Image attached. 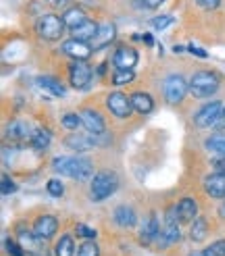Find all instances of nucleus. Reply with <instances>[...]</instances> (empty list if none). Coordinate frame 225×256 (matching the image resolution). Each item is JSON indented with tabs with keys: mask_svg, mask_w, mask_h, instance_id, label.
Instances as JSON below:
<instances>
[{
	"mask_svg": "<svg viewBox=\"0 0 225 256\" xmlns=\"http://www.w3.org/2000/svg\"><path fill=\"white\" fill-rule=\"evenodd\" d=\"M52 169L58 175L78 179V182H92L94 179V164L90 158L84 156H56L52 160Z\"/></svg>",
	"mask_w": 225,
	"mask_h": 256,
	"instance_id": "nucleus-1",
	"label": "nucleus"
},
{
	"mask_svg": "<svg viewBox=\"0 0 225 256\" xmlns=\"http://www.w3.org/2000/svg\"><path fill=\"white\" fill-rule=\"evenodd\" d=\"M119 188V177L112 171H100L90 182V196L94 202H104L108 196H112Z\"/></svg>",
	"mask_w": 225,
	"mask_h": 256,
	"instance_id": "nucleus-2",
	"label": "nucleus"
},
{
	"mask_svg": "<svg viewBox=\"0 0 225 256\" xmlns=\"http://www.w3.org/2000/svg\"><path fill=\"white\" fill-rule=\"evenodd\" d=\"M219 75L212 73V71H198L192 75L190 80V94L198 100H204V98H210L212 94L219 90Z\"/></svg>",
	"mask_w": 225,
	"mask_h": 256,
	"instance_id": "nucleus-3",
	"label": "nucleus"
},
{
	"mask_svg": "<svg viewBox=\"0 0 225 256\" xmlns=\"http://www.w3.org/2000/svg\"><path fill=\"white\" fill-rule=\"evenodd\" d=\"M112 142V138H108L106 134H73L67 138V146L75 152H88V150H94V148H102L106 144Z\"/></svg>",
	"mask_w": 225,
	"mask_h": 256,
	"instance_id": "nucleus-4",
	"label": "nucleus"
},
{
	"mask_svg": "<svg viewBox=\"0 0 225 256\" xmlns=\"http://www.w3.org/2000/svg\"><path fill=\"white\" fill-rule=\"evenodd\" d=\"M180 212H178V206H169L167 212H165V225L160 229V238L156 244H160L162 248L169 246V244H175V242L182 240V232H180Z\"/></svg>",
	"mask_w": 225,
	"mask_h": 256,
	"instance_id": "nucleus-5",
	"label": "nucleus"
},
{
	"mask_svg": "<svg viewBox=\"0 0 225 256\" xmlns=\"http://www.w3.org/2000/svg\"><path fill=\"white\" fill-rule=\"evenodd\" d=\"M65 21L62 17H56V15H42L40 21H38V36L42 40H48V42H54V40H60V36L65 34Z\"/></svg>",
	"mask_w": 225,
	"mask_h": 256,
	"instance_id": "nucleus-6",
	"label": "nucleus"
},
{
	"mask_svg": "<svg viewBox=\"0 0 225 256\" xmlns=\"http://www.w3.org/2000/svg\"><path fill=\"white\" fill-rule=\"evenodd\" d=\"M219 121H223V104L219 100L206 102L194 117V123H196V127H200V130H210V127H215Z\"/></svg>",
	"mask_w": 225,
	"mask_h": 256,
	"instance_id": "nucleus-7",
	"label": "nucleus"
},
{
	"mask_svg": "<svg viewBox=\"0 0 225 256\" xmlns=\"http://www.w3.org/2000/svg\"><path fill=\"white\" fill-rule=\"evenodd\" d=\"M162 92H165L169 104H180L186 94L190 92V82H186L184 75H169L162 84Z\"/></svg>",
	"mask_w": 225,
	"mask_h": 256,
	"instance_id": "nucleus-8",
	"label": "nucleus"
},
{
	"mask_svg": "<svg viewBox=\"0 0 225 256\" xmlns=\"http://www.w3.org/2000/svg\"><path fill=\"white\" fill-rule=\"evenodd\" d=\"M106 106H108V110L115 114V117H119V119H128V117H132V112H134L132 98H128L123 92H112V94H108Z\"/></svg>",
	"mask_w": 225,
	"mask_h": 256,
	"instance_id": "nucleus-9",
	"label": "nucleus"
},
{
	"mask_svg": "<svg viewBox=\"0 0 225 256\" xmlns=\"http://www.w3.org/2000/svg\"><path fill=\"white\" fill-rule=\"evenodd\" d=\"M69 82L75 90H86L92 82V69L84 60H73L69 67Z\"/></svg>",
	"mask_w": 225,
	"mask_h": 256,
	"instance_id": "nucleus-10",
	"label": "nucleus"
},
{
	"mask_svg": "<svg viewBox=\"0 0 225 256\" xmlns=\"http://www.w3.org/2000/svg\"><path fill=\"white\" fill-rule=\"evenodd\" d=\"M160 238V225H158V219L154 212H150L146 219L142 221V227H140V242L144 246H154Z\"/></svg>",
	"mask_w": 225,
	"mask_h": 256,
	"instance_id": "nucleus-11",
	"label": "nucleus"
},
{
	"mask_svg": "<svg viewBox=\"0 0 225 256\" xmlns=\"http://www.w3.org/2000/svg\"><path fill=\"white\" fill-rule=\"evenodd\" d=\"M62 52H65L67 56H71L73 60H88L92 56L94 48H92V44L71 38V40H67L65 44H62Z\"/></svg>",
	"mask_w": 225,
	"mask_h": 256,
	"instance_id": "nucleus-12",
	"label": "nucleus"
},
{
	"mask_svg": "<svg viewBox=\"0 0 225 256\" xmlns=\"http://www.w3.org/2000/svg\"><path fill=\"white\" fill-rule=\"evenodd\" d=\"M112 65L117 71H134V67L138 65V52L134 48H119L115 56H112Z\"/></svg>",
	"mask_w": 225,
	"mask_h": 256,
	"instance_id": "nucleus-13",
	"label": "nucleus"
},
{
	"mask_svg": "<svg viewBox=\"0 0 225 256\" xmlns=\"http://www.w3.org/2000/svg\"><path fill=\"white\" fill-rule=\"evenodd\" d=\"M56 229H58V221L54 219L52 214H44V216H40V219L36 221L34 234L40 238L42 242H46V240H50V238H54Z\"/></svg>",
	"mask_w": 225,
	"mask_h": 256,
	"instance_id": "nucleus-14",
	"label": "nucleus"
},
{
	"mask_svg": "<svg viewBox=\"0 0 225 256\" xmlns=\"http://www.w3.org/2000/svg\"><path fill=\"white\" fill-rule=\"evenodd\" d=\"M32 127L25 123V121H10L4 130V138L10 140V142H23V140H30L32 138Z\"/></svg>",
	"mask_w": 225,
	"mask_h": 256,
	"instance_id": "nucleus-15",
	"label": "nucleus"
},
{
	"mask_svg": "<svg viewBox=\"0 0 225 256\" xmlns=\"http://www.w3.org/2000/svg\"><path fill=\"white\" fill-rule=\"evenodd\" d=\"M82 123L86 127V132H90V134H106L104 119L100 117V112H96L92 108H88V110L82 112Z\"/></svg>",
	"mask_w": 225,
	"mask_h": 256,
	"instance_id": "nucleus-16",
	"label": "nucleus"
},
{
	"mask_svg": "<svg viewBox=\"0 0 225 256\" xmlns=\"http://www.w3.org/2000/svg\"><path fill=\"white\" fill-rule=\"evenodd\" d=\"M204 192L210 198H225V175L223 173H215V175H208L204 179Z\"/></svg>",
	"mask_w": 225,
	"mask_h": 256,
	"instance_id": "nucleus-17",
	"label": "nucleus"
},
{
	"mask_svg": "<svg viewBox=\"0 0 225 256\" xmlns=\"http://www.w3.org/2000/svg\"><path fill=\"white\" fill-rule=\"evenodd\" d=\"M112 219H115V223L123 229H132L136 223H138V214L132 206H128V204H123V206H117L115 212H112Z\"/></svg>",
	"mask_w": 225,
	"mask_h": 256,
	"instance_id": "nucleus-18",
	"label": "nucleus"
},
{
	"mask_svg": "<svg viewBox=\"0 0 225 256\" xmlns=\"http://www.w3.org/2000/svg\"><path fill=\"white\" fill-rule=\"evenodd\" d=\"M115 36H117V28H115L112 23H104V25H100L96 38L92 40V48H94V50H100V48L108 46L112 40H115Z\"/></svg>",
	"mask_w": 225,
	"mask_h": 256,
	"instance_id": "nucleus-19",
	"label": "nucleus"
},
{
	"mask_svg": "<svg viewBox=\"0 0 225 256\" xmlns=\"http://www.w3.org/2000/svg\"><path fill=\"white\" fill-rule=\"evenodd\" d=\"M204 148L210 156L225 158V134H212L204 142Z\"/></svg>",
	"mask_w": 225,
	"mask_h": 256,
	"instance_id": "nucleus-20",
	"label": "nucleus"
},
{
	"mask_svg": "<svg viewBox=\"0 0 225 256\" xmlns=\"http://www.w3.org/2000/svg\"><path fill=\"white\" fill-rule=\"evenodd\" d=\"M178 212H180L182 223H192L198 216V204L194 202V198H184L178 204Z\"/></svg>",
	"mask_w": 225,
	"mask_h": 256,
	"instance_id": "nucleus-21",
	"label": "nucleus"
},
{
	"mask_svg": "<svg viewBox=\"0 0 225 256\" xmlns=\"http://www.w3.org/2000/svg\"><path fill=\"white\" fill-rule=\"evenodd\" d=\"M132 104H134V110L140 112V114H150L154 110V100L150 94H144V92H136L132 96Z\"/></svg>",
	"mask_w": 225,
	"mask_h": 256,
	"instance_id": "nucleus-22",
	"label": "nucleus"
},
{
	"mask_svg": "<svg viewBox=\"0 0 225 256\" xmlns=\"http://www.w3.org/2000/svg\"><path fill=\"white\" fill-rule=\"evenodd\" d=\"M62 21H65V25L73 32L75 28H80V25H84L88 21V15H86L84 8L73 6V8H67V12L62 15Z\"/></svg>",
	"mask_w": 225,
	"mask_h": 256,
	"instance_id": "nucleus-23",
	"label": "nucleus"
},
{
	"mask_svg": "<svg viewBox=\"0 0 225 256\" xmlns=\"http://www.w3.org/2000/svg\"><path fill=\"white\" fill-rule=\"evenodd\" d=\"M98 28H100V25H96L94 21L88 19L84 25H80V28H75L71 34H73L75 40H82V42H92L94 38H96V34H98Z\"/></svg>",
	"mask_w": 225,
	"mask_h": 256,
	"instance_id": "nucleus-24",
	"label": "nucleus"
},
{
	"mask_svg": "<svg viewBox=\"0 0 225 256\" xmlns=\"http://www.w3.org/2000/svg\"><path fill=\"white\" fill-rule=\"evenodd\" d=\"M208 234V221L204 216H196V219L190 223V240L192 242H202Z\"/></svg>",
	"mask_w": 225,
	"mask_h": 256,
	"instance_id": "nucleus-25",
	"label": "nucleus"
},
{
	"mask_svg": "<svg viewBox=\"0 0 225 256\" xmlns=\"http://www.w3.org/2000/svg\"><path fill=\"white\" fill-rule=\"evenodd\" d=\"M28 142L34 150H46L50 146V142H52V136H50L48 130H36Z\"/></svg>",
	"mask_w": 225,
	"mask_h": 256,
	"instance_id": "nucleus-26",
	"label": "nucleus"
},
{
	"mask_svg": "<svg viewBox=\"0 0 225 256\" xmlns=\"http://www.w3.org/2000/svg\"><path fill=\"white\" fill-rule=\"evenodd\" d=\"M38 86H40L42 90H46L50 96H56V98L65 96V88H62L54 78H40L38 80Z\"/></svg>",
	"mask_w": 225,
	"mask_h": 256,
	"instance_id": "nucleus-27",
	"label": "nucleus"
},
{
	"mask_svg": "<svg viewBox=\"0 0 225 256\" xmlns=\"http://www.w3.org/2000/svg\"><path fill=\"white\" fill-rule=\"evenodd\" d=\"M75 254V244L71 236H62L56 242V248H54V256H73Z\"/></svg>",
	"mask_w": 225,
	"mask_h": 256,
	"instance_id": "nucleus-28",
	"label": "nucleus"
},
{
	"mask_svg": "<svg viewBox=\"0 0 225 256\" xmlns=\"http://www.w3.org/2000/svg\"><path fill=\"white\" fill-rule=\"evenodd\" d=\"M60 123H62V127H65V130H71V132L78 130L80 125H84V123H82V114H78V112H67L65 117H62Z\"/></svg>",
	"mask_w": 225,
	"mask_h": 256,
	"instance_id": "nucleus-29",
	"label": "nucleus"
},
{
	"mask_svg": "<svg viewBox=\"0 0 225 256\" xmlns=\"http://www.w3.org/2000/svg\"><path fill=\"white\" fill-rule=\"evenodd\" d=\"M78 256H100V248L94 244V240H88L78 248Z\"/></svg>",
	"mask_w": 225,
	"mask_h": 256,
	"instance_id": "nucleus-30",
	"label": "nucleus"
},
{
	"mask_svg": "<svg viewBox=\"0 0 225 256\" xmlns=\"http://www.w3.org/2000/svg\"><path fill=\"white\" fill-rule=\"evenodd\" d=\"M202 254H204V256H225V240L210 244L208 248L202 250Z\"/></svg>",
	"mask_w": 225,
	"mask_h": 256,
	"instance_id": "nucleus-31",
	"label": "nucleus"
},
{
	"mask_svg": "<svg viewBox=\"0 0 225 256\" xmlns=\"http://www.w3.org/2000/svg\"><path fill=\"white\" fill-rule=\"evenodd\" d=\"M46 190H48V194L54 196V198H60L62 194H65V186H62L58 179H50L48 186H46Z\"/></svg>",
	"mask_w": 225,
	"mask_h": 256,
	"instance_id": "nucleus-32",
	"label": "nucleus"
},
{
	"mask_svg": "<svg viewBox=\"0 0 225 256\" xmlns=\"http://www.w3.org/2000/svg\"><path fill=\"white\" fill-rule=\"evenodd\" d=\"M134 82V71H115V75H112V84L115 86H125Z\"/></svg>",
	"mask_w": 225,
	"mask_h": 256,
	"instance_id": "nucleus-33",
	"label": "nucleus"
},
{
	"mask_svg": "<svg viewBox=\"0 0 225 256\" xmlns=\"http://www.w3.org/2000/svg\"><path fill=\"white\" fill-rule=\"evenodd\" d=\"M2 196H10V194H15L17 192V184L12 182V179L8 177V175H2Z\"/></svg>",
	"mask_w": 225,
	"mask_h": 256,
	"instance_id": "nucleus-34",
	"label": "nucleus"
},
{
	"mask_svg": "<svg viewBox=\"0 0 225 256\" xmlns=\"http://www.w3.org/2000/svg\"><path fill=\"white\" fill-rule=\"evenodd\" d=\"M171 23H173V17H171V15H160V17H154V19H152V28L160 32V30L169 28Z\"/></svg>",
	"mask_w": 225,
	"mask_h": 256,
	"instance_id": "nucleus-35",
	"label": "nucleus"
},
{
	"mask_svg": "<svg viewBox=\"0 0 225 256\" xmlns=\"http://www.w3.org/2000/svg\"><path fill=\"white\" fill-rule=\"evenodd\" d=\"M4 248H6V254H10V256H23L25 254L23 246H19L17 242H12V240H6L4 242Z\"/></svg>",
	"mask_w": 225,
	"mask_h": 256,
	"instance_id": "nucleus-36",
	"label": "nucleus"
},
{
	"mask_svg": "<svg viewBox=\"0 0 225 256\" xmlns=\"http://www.w3.org/2000/svg\"><path fill=\"white\" fill-rule=\"evenodd\" d=\"M75 232H78V236H82V238H86V240H94L98 234H96V229H90V227H86V225H78L75 227Z\"/></svg>",
	"mask_w": 225,
	"mask_h": 256,
	"instance_id": "nucleus-37",
	"label": "nucleus"
},
{
	"mask_svg": "<svg viewBox=\"0 0 225 256\" xmlns=\"http://www.w3.org/2000/svg\"><path fill=\"white\" fill-rule=\"evenodd\" d=\"M196 4L204 10H215V8H219L221 0H196Z\"/></svg>",
	"mask_w": 225,
	"mask_h": 256,
	"instance_id": "nucleus-38",
	"label": "nucleus"
},
{
	"mask_svg": "<svg viewBox=\"0 0 225 256\" xmlns=\"http://www.w3.org/2000/svg\"><path fill=\"white\" fill-rule=\"evenodd\" d=\"M46 2L52 6V8H67L71 0H46Z\"/></svg>",
	"mask_w": 225,
	"mask_h": 256,
	"instance_id": "nucleus-39",
	"label": "nucleus"
},
{
	"mask_svg": "<svg viewBox=\"0 0 225 256\" xmlns=\"http://www.w3.org/2000/svg\"><path fill=\"white\" fill-rule=\"evenodd\" d=\"M144 2V6H148V8H158L162 2H165V0H142Z\"/></svg>",
	"mask_w": 225,
	"mask_h": 256,
	"instance_id": "nucleus-40",
	"label": "nucleus"
},
{
	"mask_svg": "<svg viewBox=\"0 0 225 256\" xmlns=\"http://www.w3.org/2000/svg\"><path fill=\"white\" fill-rule=\"evenodd\" d=\"M190 52H192V54H196V56H200V58H206V56H208L202 48H196V46H190Z\"/></svg>",
	"mask_w": 225,
	"mask_h": 256,
	"instance_id": "nucleus-41",
	"label": "nucleus"
},
{
	"mask_svg": "<svg viewBox=\"0 0 225 256\" xmlns=\"http://www.w3.org/2000/svg\"><path fill=\"white\" fill-rule=\"evenodd\" d=\"M215 169H217V173H223L225 175V158H217L215 160Z\"/></svg>",
	"mask_w": 225,
	"mask_h": 256,
	"instance_id": "nucleus-42",
	"label": "nucleus"
},
{
	"mask_svg": "<svg viewBox=\"0 0 225 256\" xmlns=\"http://www.w3.org/2000/svg\"><path fill=\"white\" fill-rule=\"evenodd\" d=\"M221 134H225V121H223V125H221Z\"/></svg>",
	"mask_w": 225,
	"mask_h": 256,
	"instance_id": "nucleus-43",
	"label": "nucleus"
},
{
	"mask_svg": "<svg viewBox=\"0 0 225 256\" xmlns=\"http://www.w3.org/2000/svg\"><path fill=\"white\" fill-rule=\"evenodd\" d=\"M192 256H204V254H202V252H200V254H192Z\"/></svg>",
	"mask_w": 225,
	"mask_h": 256,
	"instance_id": "nucleus-44",
	"label": "nucleus"
},
{
	"mask_svg": "<svg viewBox=\"0 0 225 256\" xmlns=\"http://www.w3.org/2000/svg\"><path fill=\"white\" fill-rule=\"evenodd\" d=\"M223 121H225V106H223Z\"/></svg>",
	"mask_w": 225,
	"mask_h": 256,
	"instance_id": "nucleus-45",
	"label": "nucleus"
}]
</instances>
